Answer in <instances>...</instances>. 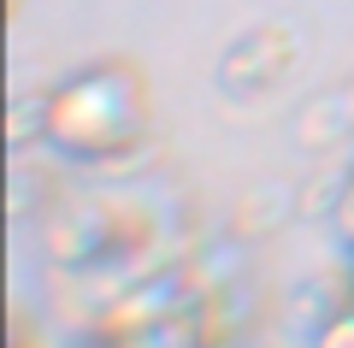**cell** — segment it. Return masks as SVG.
Here are the masks:
<instances>
[{"instance_id": "cell-1", "label": "cell", "mask_w": 354, "mask_h": 348, "mask_svg": "<svg viewBox=\"0 0 354 348\" xmlns=\"http://www.w3.org/2000/svg\"><path fill=\"white\" fill-rule=\"evenodd\" d=\"M148 95L118 65H88L41 100V136L71 160H113L142 136Z\"/></svg>"}, {"instance_id": "cell-4", "label": "cell", "mask_w": 354, "mask_h": 348, "mask_svg": "<svg viewBox=\"0 0 354 348\" xmlns=\"http://www.w3.org/2000/svg\"><path fill=\"white\" fill-rule=\"evenodd\" d=\"M342 242H348V272H354V237H342Z\"/></svg>"}, {"instance_id": "cell-3", "label": "cell", "mask_w": 354, "mask_h": 348, "mask_svg": "<svg viewBox=\"0 0 354 348\" xmlns=\"http://www.w3.org/2000/svg\"><path fill=\"white\" fill-rule=\"evenodd\" d=\"M337 230H342V237H354V183L337 195Z\"/></svg>"}, {"instance_id": "cell-2", "label": "cell", "mask_w": 354, "mask_h": 348, "mask_svg": "<svg viewBox=\"0 0 354 348\" xmlns=\"http://www.w3.org/2000/svg\"><path fill=\"white\" fill-rule=\"evenodd\" d=\"M313 348H354V301H348V307H337L313 331Z\"/></svg>"}]
</instances>
